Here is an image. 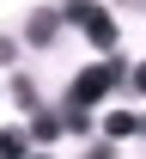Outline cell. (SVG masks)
Segmentation results:
<instances>
[{
	"label": "cell",
	"instance_id": "obj_1",
	"mask_svg": "<svg viewBox=\"0 0 146 159\" xmlns=\"http://www.w3.org/2000/svg\"><path fill=\"white\" fill-rule=\"evenodd\" d=\"M122 74H128V67H122L116 55H110V61H98V67H85V74H73V86H67V104H79V110H91V104L104 98V92H110V86H116Z\"/></svg>",
	"mask_w": 146,
	"mask_h": 159
},
{
	"label": "cell",
	"instance_id": "obj_2",
	"mask_svg": "<svg viewBox=\"0 0 146 159\" xmlns=\"http://www.w3.org/2000/svg\"><path fill=\"white\" fill-rule=\"evenodd\" d=\"M61 12H67V25H79V31L98 43V49H116V19H110L98 0H67Z\"/></svg>",
	"mask_w": 146,
	"mask_h": 159
},
{
	"label": "cell",
	"instance_id": "obj_3",
	"mask_svg": "<svg viewBox=\"0 0 146 159\" xmlns=\"http://www.w3.org/2000/svg\"><path fill=\"white\" fill-rule=\"evenodd\" d=\"M61 25H67V12H61V6H37V12H31V25H24L31 49H49V43L61 37Z\"/></svg>",
	"mask_w": 146,
	"mask_h": 159
},
{
	"label": "cell",
	"instance_id": "obj_4",
	"mask_svg": "<svg viewBox=\"0 0 146 159\" xmlns=\"http://www.w3.org/2000/svg\"><path fill=\"white\" fill-rule=\"evenodd\" d=\"M104 135H110V141H122V135H140V116H134V110H110V116H104Z\"/></svg>",
	"mask_w": 146,
	"mask_h": 159
},
{
	"label": "cell",
	"instance_id": "obj_5",
	"mask_svg": "<svg viewBox=\"0 0 146 159\" xmlns=\"http://www.w3.org/2000/svg\"><path fill=\"white\" fill-rule=\"evenodd\" d=\"M31 153V135L24 129H0V159H24Z\"/></svg>",
	"mask_w": 146,
	"mask_h": 159
},
{
	"label": "cell",
	"instance_id": "obj_6",
	"mask_svg": "<svg viewBox=\"0 0 146 159\" xmlns=\"http://www.w3.org/2000/svg\"><path fill=\"white\" fill-rule=\"evenodd\" d=\"M12 104H19V110H31V116H37V110H43V98H37V86H31V80H12Z\"/></svg>",
	"mask_w": 146,
	"mask_h": 159
},
{
	"label": "cell",
	"instance_id": "obj_7",
	"mask_svg": "<svg viewBox=\"0 0 146 159\" xmlns=\"http://www.w3.org/2000/svg\"><path fill=\"white\" fill-rule=\"evenodd\" d=\"M61 129H67V122H61V116H49V110H37V116H31V141H55Z\"/></svg>",
	"mask_w": 146,
	"mask_h": 159
},
{
	"label": "cell",
	"instance_id": "obj_8",
	"mask_svg": "<svg viewBox=\"0 0 146 159\" xmlns=\"http://www.w3.org/2000/svg\"><path fill=\"white\" fill-rule=\"evenodd\" d=\"M61 122L73 129V135H85V129H91V110H79V104H67V116H61Z\"/></svg>",
	"mask_w": 146,
	"mask_h": 159
},
{
	"label": "cell",
	"instance_id": "obj_9",
	"mask_svg": "<svg viewBox=\"0 0 146 159\" xmlns=\"http://www.w3.org/2000/svg\"><path fill=\"white\" fill-rule=\"evenodd\" d=\"M12 55H19V43H12V37H0V67H6Z\"/></svg>",
	"mask_w": 146,
	"mask_h": 159
},
{
	"label": "cell",
	"instance_id": "obj_10",
	"mask_svg": "<svg viewBox=\"0 0 146 159\" xmlns=\"http://www.w3.org/2000/svg\"><path fill=\"white\" fill-rule=\"evenodd\" d=\"M85 159H116V147H110V141H104V147H91V153H85Z\"/></svg>",
	"mask_w": 146,
	"mask_h": 159
},
{
	"label": "cell",
	"instance_id": "obj_11",
	"mask_svg": "<svg viewBox=\"0 0 146 159\" xmlns=\"http://www.w3.org/2000/svg\"><path fill=\"white\" fill-rule=\"evenodd\" d=\"M134 86H140V92H146V67H134Z\"/></svg>",
	"mask_w": 146,
	"mask_h": 159
},
{
	"label": "cell",
	"instance_id": "obj_12",
	"mask_svg": "<svg viewBox=\"0 0 146 159\" xmlns=\"http://www.w3.org/2000/svg\"><path fill=\"white\" fill-rule=\"evenodd\" d=\"M122 6H128V12H140V6H146V0H122Z\"/></svg>",
	"mask_w": 146,
	"mask_h": 159
},
{
	"label": "cell",
	"instance_id": "obj_13",
	"mask_svg": "<svg viewBox=\"0 0 146 159\" xmlns=\"http://www.w3.org/2000/svg\"><path fill=\"white\" fill-rule=\"evenodd\" d=\"M140 135H146V116H140Z\"/></svg>",
	"mask_w": 146,
	"mask_h": 159
},
{
	"label": "cell",
	"instance_id": "obj_14",
	"mask_svg": "<svg viewBox=\"0 0 146 159\" xmlns=\"http://www.w3.org/2000/svg\"><path fill=\"white\" fill-rule=\"evenodd\" d=\"M43 159H49V153H43Z\"/></svg>",
	"mask_w": 146,
	"mask_h": 159
}]
</instances>
